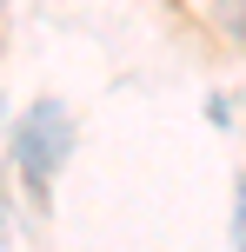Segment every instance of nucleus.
I'll use <instances>...</instances> for the list:
<instances>
[{
	"label": "nucleus",
	"mask_w": 246,
	"mask_h": 252,
	"mask_svg": "<svg viewBox=\"0 0 246 252\" xmlns=\"http://www.w3.org/2000/svg\"><path fill=\"white\" fill-rule=\"evenodd\" d=\"M233 239H240V252H246V186H240V206H233Z\"/></svg>",
	"instance_id": "nucleus-2"
},
{
	"label": "nucleus",
	"mask_w": 246,
	"mask_h": 252,
	"mask_svg": "<svg viewBox=\"0 0 246 252\" xmlns=\"http://www.w3.org/2000/svg\"><path fill=\"white\" fill-rule=\"evenodd\" d=\"M67 153H73V120H67L60 100H40L34 113L20 120V173L34 179V186H47Z\"/></svg>",
	"instance_id": "nucleus-1"
}]
</instances>
